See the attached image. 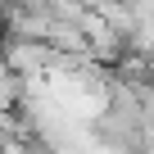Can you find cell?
I'll use <instances>...</instances> for the list:
<instances>
[{
	"instance_id": "cell-1",
	"label": "cell",
	"mask_w": 154,
	"mask_h": 154,
	"mask_svg": "<svg viewBox=\"0 0 154 154\" xmlns=\"http://www.w3.org/2000/svg\"><path fill=\"white\" fill-rule=\"evenodd\" d=\"M5 63L23 77V82H45V72L59 68V50L50 41H23V36H14V41H5Z\"/></svg>"
},
{
	"instance_id": "cell-2",
	"label": "cell",
	"mask_w": 154,
	"mask_h": 154,
	"mask_svg": "<svg viewBox=\"0 0 154 154\" xmlns=\"http://www.w3.org/2000/svg\"><path fill=\"white\" fill-rule=\"evenodd\" d=\"M127 50H131V54H140L145 63H154V18H140V23L131 27Z\"/></svg>"
}]
</instances>
